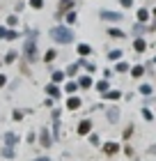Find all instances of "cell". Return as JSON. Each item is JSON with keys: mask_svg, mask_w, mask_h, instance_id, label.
Listing matches in <instances>:
<instances>
[{"mask_svg": "<svg viewBox=\"0 0 156 161\" xmlns=\"http://www.w3.org/2000/svg\"><path fill=\"white\" fill-rule=\"evenodd\" d=\"M48 37L53 39L57 46H69V44L76 42L73 28H71V25H64V23H55V25L48 30Z\"/></svg>", "mask_w": 156, "mask_h": 161, "instance_id": "cell-1", "label": "cell"}, {"mask_svg": "<svg viewBox=\"0 0 156 161\" xmlns=\"http://www.w3.org/2000/svg\"><path fill=\"white\" fill-rule=\"evenodd\" d=\"M78 7V0H57V9H55V19L57 21H62V16L67 12H71V9H76Z\"/></svg>", "mask_w": 156, "mask_h": 161, "instance_id": "cell-2", "label": "cell"}, {"mask_svg": "<svg viewBox=\"0 0 156 161\" xmlns=\"http://www.w3.org/2000/svg\"><path fill=\"white\" fill-rule=\"evenodd\" d=\"M99 19L115 25V23H120V21H124V14L122 12H113V9H99Z\"/></svg>", "mask_w": 156, "mask_h": 161, "instance_id": "cell-3", "label": "cell"}, {"mask_svg": "<svg viewBox=\"0 0 156 161\" xmlns=\"http://www.w3.org/2000/svg\"><path fill=\"white\" fill-rule=\"evenodd\" d=\"M64 108L69 113H76L83 108V97H78V94H67V101H64Z\"/></svg>", "mask_w": 156, "mask_h": 161, "instance_id": "cell-4", "label": "cell"}, {"mask_svg": "<svg viewBox=\"0 0 156 161\" xmlns=\"http://www.w3.org/2000/svg\"><path fill=\"white\" fill-rule=\"evenodd\" d=\"M53 141H55V138H53V134H51V129L48 127H41L39 129V145L44 150H48L51 145H53Z\"/></svg>", "mask_w": 156, "mask_h": 161, "instance_id": "cell-5", "label": "cell"}, {"mask_svg": "<svg viewBox=\"0 0 156 161\" xmlns=\"http://www.w3.org/2000/svg\"><path fill=\"white\" fill-rule=\"evenodd\" d=\"M76 83H78V90H92L94 87V78H92V74H78L76 76Z\"/></svg>", "mask_w": 156, "mask_h": 161, "instance_id": "cell-6", "label": "cell"}, {"mask_svg": "<svg viewBox=\"0 0 156 161\" xmlns=\"http://www.w3.org/2000/svg\"><path fill=\"white\" fill-rule=\"evenodd\" d=\"M92 127H94L92 120H90V118H83V120L78 122V127H76V134H78V136H90V134H92Z\"/></svg>", "mask_w": 156, "mask_h": 161, "instance_id": "cell-7", "label": "cell"}, {"mask_svg": "<svg viewBox=\"0 0 156 161\" xmlns=\"http://www.w3.org/2000/svg\"><path fill=\"white\" fill-rule=\"evenodd\" d=\"M44 92H46V97H53V99H60L62 97V87L60 85H55V83H51V80H48V83L46 85H44Z\"/></svg>", "mask_w": 156, "mask_h": 161, "instance_id": "cell-8", "label": "cell"}, {"mask_svg": "<svg viewBox=\"0 0 156 161\" xmlns=\"http://www.w3.org/2000/svg\"><path fill=\"white\" fill-rule=\"evenodd\" d=\"M103 113H106V120H108V124H117L120 122V108L117 106H108V108H103Z\"/></svg>", "mask_w": 156, "mask_h": 161, "instance_id": "cell-9", "label": "cell"}, {"mask_svg": "<svg viewBox=\"0 0 156 161\" xmlns=\"http://www.w3.org/2000/svg\"><path fill=\"white\" fill-rule=\"evenodd\" d=\"M92 53H94V48L87 42H78L76 44V58H90Z\"/></svg>", "mask_w": 156, "mask_h": 161, "instance_id": "cell-10", "label": "cell"}, {"mask_svg": "<svg viewBox=\"0 0 156 161\" xmlns=\"http://www.w3.org/2000/svg\"><path fill=\"white\" fill-rule=\"evenodd\" d=\"M122 97H124V92H122V90H117V87H110L108 92H103V94H101V99H103V101H113V104H115V101H120Z\"/></svg>", "mask_w": 156, "mask_h": 161, "instance_id": "cell-11", "label": "cell"}, {"mask_svg": "<svg viewBox=\"0 0 156 161\" xmlns=\"http://www.w3.org/2000/svg\"><path fill=\"white\" fill-rule=\"evenodd\" d=\"M101 150H103V154H106V157H115V154H117V152H120L122 147H120V143L108 141V143H103V145H101Z\"/></svg>", "mask_w": 156, "mask_h": 161, "instance_id": "cell-12", "label": "cell"}, {"mask_svg": "<svg viewBox=\"0 0 156 161\" xmlns=\"http://www.w3.org/2000/svg\"><path fill=\"white\" fill-rule=\"evenodd\" d=\"M136 21H138V23H149V21H152V12L149 9H147V7H138V9H136Z\"/></svg>", "mask_w": 156, "mask_h": 161, "instance_id": "cell-13", "label": "cell"}, {"mask_svg": "<svg viewBox=\"0 0 156 161\" xmlns=\"http://www.w3.org/2000/svg\"><path fill=\"white\" fill-rule=\"evenodd\" d=\"M55 60H57V48L55 46H51V48H46L41 53V62L44 64H51V62H55Z\"/></svg>", "mask_w": 156, "mask_h": 161, "instance_id": "cell-14", "label": "cell"}, {"mask_svg": "<svg viewBox=\"0 0 156 161\" xmlns=\"http://www.w3.org/2000/svg\"><path fill=\"white\" fill-rule=\"evenodd\" d=\"M62 92H64V94H78V83H76V78H67L64 83H62Z\"/></svg>", "mask_w": 156, "mask_h": 161, "instance_id": "cell-15", "label": "cell"}, {"mask_svg": "<svg viewBox=\"0 0 156 161\" xmlns=\"http://www.w3.org/2000/svg\"><path fill=\"white\" fill-rule=\"evenodd\" d=\"M133 51H136L138 55H143L145 51H147V39L140 35V37H133Z\"/></svg>", "mask_w": 156, "mask_h": 161, "instance_id": "cell-16", "label": "cell"}, {"mask_svg": "<svg viewBox=\"0 0 156 161\" xmlns=\"http://www.w3.org/2000/svg\"><path fill=\"white\" fill-rule=\"evenodd\" d=\"M106 35H108L110 39H126V32L122 30V28H117V25H108Z\"/></svg>", "mask_w": 156, "mask_h": 161, "instance_id": "cell-17", "label": "cell"}, {"mask_svg": "<svg viewBox=\"0 0 156 161\" xmlns=\"http://www.w3.org/2000/svg\"><path fill=\"white\" fill-rule=\"evenodd\" d=\"M60 23H64V25H71V28H73V25L78 23V12H76V9L67 12L64 16H62V21H60Z\"/></svg>", "mask_w": 156, "mask_h": 161, "instance_id": "cell-18", "label": "cell"}, {"mask_svg": "<svg viewBox=\"0 0 156 161\" xmlns=\"http://www.w3.org/2000/svg\"><path fill=\"white\" fill-rule=\"evenodd\" d=\"M145 64H131V69H129V76L131 78H136V80H140V78H143L145 76Z\"/></svg>", "mask_w": 156, "mask_h": 161, "instance_id": "cell-19", "label": "cell"}, {"mask_svg": "<svg viewBox=\"0 0 156 161\" xmlns=\"http://www.w3.org/2000/svg\"><path fill=\"white\" fill-rule=\"evenodd\" d=\"M67 80V74H64V69H53L51 71V83H55V85H62Z\"/></svg>", "mask_w": 156, "mask_h": 161, "instance_id": "cell-20", "label": "cell"}, {"mask_svg": "<svg viewBox=\"0 0 156 161\" xmlns=\"http://www.w3.org/2000/svg\"><path fill=\"white\" fill-rule=\"evenodd\" d=\"M94 90L99 92V97H101L103 92H108V90H110V80H108V78H99V80H94Z\"/></svg>", "mask_w": 156, "mask_h": 161, "instance_id": "cell-21", "label": "cell"}, {"mask_svg": "<svg viewBox=\"0 0 156 161\" xmlns=\"http://www.w3.org/2000/svg\"><path fill=\"white\" fill-rule=\"evenodd\" d=\"M76 62L80 64V69H85V71H87V74H94V71H96V64H94L92 60H87V58H78Z\"/></svg>", "mask_w": 156, "mask_h": 161, "instance_id": "cell-22", "label": "cell"}, {"mask_svg": "<svg viewBox=\"0 0 156 161\" xmlns=\"http://www.w3.org/2000/svg\"><path fill=\"white\" fill-rule=\"evenodd\" d=\"M19 58H21V53H19V51H16V48H9V51H7V53H5L3 62H5V64H14V62L19 60Z\"/></svg>", "mask_w": 156, "mask_h": 161, "instance_id": "cell-23", "label": "cell"}, {"mask_svg": "<svg viewBox=\"0 0 156 161\" xmlns=\"http://www.w3.org/2000/svg\"><path fill=\"white\" fill-rule=\"evenodd\" d=\"M78 71H80V64H78V62H71V64H67L64 74H67V78H76Z\"/></svg>", "mask_w": 156, "mask_h": 161, "instance_id": "cell-24", "label": "cell"}, {"mask_svg": "<svg viewBox=\"0 0 156 161\" xmlns=\"http://www.w3.org/2000/svg\"><path fill=\"white\" fill-rule=\"evenodd\" d=\"M106 58H108L110 62H117V60H122V58H124V51L122 48H110L108 53H106Z\"/></svg>", "mask_w": 156, "mask_h": 161, "instance_id": "cell-25", "label": "cell"}, {"mask_svg": "<svg viewBox=\"0 0 156 161\" xmlns=\"http://www.w3.org/2000/svg\"><path fill=\"white\" fill-rule=\"evenodd\" d=\"M129 69H131V64L126 60H117L115 62V74H129Z\"/></svg>", "mask_w": 156, "mask_h": 161, "instance_id": "cell-26", "label": "cell"}, {"mask_svg": "<svg viewBox=\"0 0 156 161\" xmlns=\"http://www.w3.org/2000/svg\"><path fill=\"white\" fill-rule=\"evenodd\" d=\"M3 141H5V145H9V147H14V145L19 143V136L14 134V131H7V134L3 136Z\"/></svg>", "mask_w": 156, "mask_h": 161, "instance_id": "cell-27", "label": "cell"}, {"mask_svg": "<svg viewBox=\"0 0 156 161\" xmlns=\"http://www.w3.org/2000/svg\"><path fill=\"white\" fill-rule=\"evenodd\" d=\"M152 92H154V85L152 83H140L138 94H143V97H152Z\"/></svg>", "mask_w": 156, "mask_h": 161, "instance_id": "cell-28", "label": "cell"}, {"mask_svg": "<svg viewBox=\"0 0 156 161\" xmlns=\"http://www.w3.org/2000/svg\"><path fill=\"white\" fill-rule=\"evenodd\" d=\"M28 113H30V111H23V108H14V111H12V120H14V122H21Z\"/></svg>", "mask_w": 156, "mask_h": 161, "instance_id": "cell-29", "label": "cell"}, {"mask_svg": "<svg viewBox=\"0 0 156 161\" xmlns=\"http://www.w3.org/2000/svg\"><path fill=\"white\" fill-rule=\"evenodd\" d=\"M21 35H23V32H19L16 28H9V30H7L5 42H16V39H21Z\"/></svg>", "mask_w": 156, "mask_h": 161, "instance_id": "cell-30", "label": "cell"}, {"mask_svg": "<svg viewBox=\"0 0 156 161\" xmlns=\"http://www.w3.org/2000/svg\"><path fill=\"white\" fill-rule=\"evenodd\" d=\"M28 7H32L35 12H41L46 7V0H28Z\"/></svg>", "mask_w": 156, "mask_h": 161, "instance_id": "cell-31", "label": "cell"}, {"mask_svg": "<svg viewBox=\"0 0 156 161\" xmlns=\"http://www.w3.org/2000/svg\"><path fill=\"white\" fill-rule=\"evenodd\" d=\"M5 25H7V28H16V25H19V14H16V12L9 14V16L5 19Z\"/></svg>", "mask_w": 156, "mask_h": 161, "instance_id": "cell-32", "label": "cell"}, {"mask_svg": "<svg viewBox=\"0 0 156 161\" xmlns=\"http://www.w3.org/2000/svg\"><path fill=\"white\" fill-rule=\"evenodd\" d=\"M0 154H3L5 159H14V157H16V150H14V147H9V145H5Z\"/></svg>", "mask_w": 156, "mask_h": 161, "instance_id": "cell-33", "label": "cell"}, {"mask_svg": "<svg viewBox=\"0 0 156 161\" xmlns=\"http://www.w3.org/2000/svg\"><path fill=\"white\" fill-rule=\"evenodd\" d=\"M145 30H147V25H145V23H138V21H136V25H133V37H140Z\"/></svg>", "mask_w": 156, "mask_h": 161, "instance_id": "cell-34", "label": "cell"}, {"mask_svg": "<svg viewBox=\"0 0 156 161\" xmlns=\"http://www.w3.org/2000/svg\"><path fill=\"white\" fill-rule=\"evenodd\" d=\"M133 131H136V127H133V124H126V129L122 131V136H124V141H129V138L133 136Z\"/></svg>", "mask_w": 156, "mask_h": 161, "instance_id": "cell-35", "label": "cell"}, {"mask_svg": "<svg viewBox=\"0 0 156 161\" xmlns=\"http://www.w3.org/2000/svg\"><path fill=\"white\" fill-rule=\"evenodd\" d=\"M7 85H9V76H7L5 71H0V90H5Z\"/></svg>", "mask_w": 156, "mask_h": 161, "instance_id": "cell-36", "label": "cell"}, {"mask_svg": "<svg viewBox=\"0 0 156 161\" xmlns=\"http://www.w3.org/2000/svg\"><path fill=\"white\" fill-rule=\"evenodd\" d=\"M140 113H143V118H145L147 122H152V120H154V113H152V111H149V108H147V106H145V108H143V111H140Z\"/></svg>", "mask_w": 156, "mask_h": 161, "instance_id": "cell-37", "label": "cell"}, {"mask_svg": "<svg viewBox=\"0 0 156 161\" xmlns=\"http://www.w3.org/2000/svg\"><path fill=\"white\" fill-rule=\"evenodd\" d=\"M90 143H92V145H101V138H99V134H94V131H92V134H90Z\"/></svg>", "mask_w": 156, "mask_h": 161, "instance_id": "cell-38", "label": "cell"}, {"mask_svg": "<svg viewBox=\"0 0 156 161\" xmlns=\"http://www.w3.org/2000/svg\"><path fill=\"white\" fill-rule=\"evenodd\" d=\"M120 7H122V9H131V7H133V0H120Z\"/></svg>", "mask_w": 156, "mask_h": 161, "instance_id": "cell-39", "label": "cell"}, {"mask_svg": "<svg viewBox=\"0 0 156 161\" xmlns=\"http://www.w3.org/2000/svg\"><path fill=\"white\" fill-rule=\"evenodd\" d=\"M44 106H46V108H55V99L53 97H46V99H44Z\"/></svg>", "mask_w": 156, "mask_h": 161, "instance_id": "cell-40", "label": "cell"}, {"mask_svg": "<svg viewBox=\"0 0 156 161\" xmlns=\"http://www.w3.org/2000/svg\"><path fill=\"white\" fill-rule=\"evenodd\" d=\"M7 30H9V28H7L5 23L0 25V39H3V42H5V37H7Z\"/></svg>", "mask_w": 156, "mask_h": 161, "instance_id": "cell-41", "label": "cell"}, {"mask_svg": "<svg viewBox=\"0 0 156 161\" xmlns=\"http://www.w3.org/2000/svg\"><path fill=\"white\" fill-rule=\"evenodd\" d=\"M25 141H28V143H30V145H32V143L37 141V134H32V131H30V134H28V136H25Z\"/></svg>", "mask_w": 156, "mask_h": 161, "instance_id": "cell-42", "label": "cell"}, {"mask_svg": "<svg viewBox=\"0 0 156 161\" xmlns=\"http://www.w3.org/2000/svg\"><path fill=\"white\" fill-rule=\"evenodd\" d=\"M113 74H115L113 69H103V78H108V80H110V78H113Z\"/></svg>", "mask_w": 156, "mask_h": 161, "instance_id": "cell-43", "label": "cell"}, {"mask_svg": "<svg viewBox=\"0 0 156 161\" xmlns=\"http://www.w3.org/2000/svg\"><path fill=\"white\" fill-rule=\"evenodd\" d=\"M25 5H28V3H16V12H23Z\"/></svg>", "mask_w": 156, "mask_h": 161, "instance_id": "cell-44", "label": "cell"}, {"mask_svg": "<svg viewBox=\"0 0 156 161\" xmlns=\"http://www.w3.org/2000/svg\"><path fill=\"white\" fill-rule=\"evenodd\" d=\"M147 30H149V32H156V21H154V23H149V25H147Z\"/></svg>", "mask_w": 156, "mask_h": 161, "instance_id": "cell-45", "label": "cell"}, {"mask_svg": "<svg viewBox=\"0 0 156 161\" xmlns=\"http://www.w3.org/2000/svg\"><path fill=\"white\" fill-rule=\"evenodd\" d=\"M32 161H51V157H37V159H32Z\"/></svg>", "mask_w": 156, "mask_h": 161, "instance_id": "cell-46", "label": "cell"}, {"mask_svg": "<svg viewBox=\"0 0 156 161\" xmlns=\"http://www.w3.org/2000/svg\"><path fill=\"white\" fill-rule=\"evenodd\" d=\"M149 152H152V154H156V145H152V147H149Z\"/></svg>", "mask_w": 156, "mask_h": 161, "instance_id": "cell-47", "label": "cell"}, {"mask_svg": "<svg viewBox=\"0 0 156 161\" xmlns=\"http://www.w3.org/2000/svg\"><path fill=\"white\" fill-rule=\"evenodd\" d=\"M152 16H154V19H156V7H154V9H152Z\"/></svg>", "mask_w": 156, "mask_h": 161, "instance_id": "cell-48", "label": "cell"}, {"mask_svg": "<svg viewBox=\"0 0 156 161\" xmlns=\"http://www.w3.org/2000/svg\"><path fill=\"white\" fill-rule=\"evenodd\" d=\"M152 62H154V64H156V58H154V60H152Z\"/></svg>", "mask_w": 156, "mask_h": 161, "instance_id": "cell-49", "label": "cell"}]
</instances>
